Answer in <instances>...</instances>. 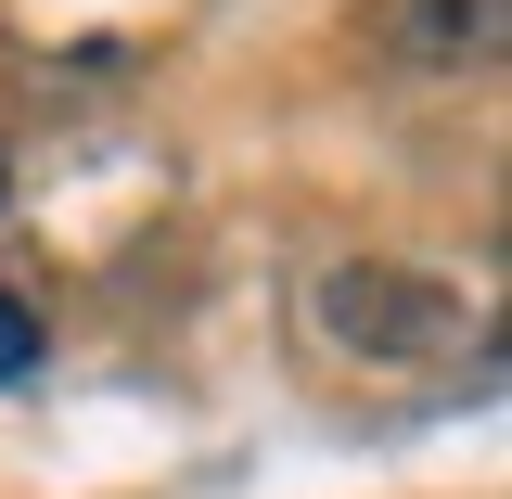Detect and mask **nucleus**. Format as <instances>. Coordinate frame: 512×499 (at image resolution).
<instances>
[{"mask_svg": "<svg viewBox=\"0 0 512 499\" xmlns=\"http://www.w3.org/2000/svg\"><path fill=\"white\" fill-rule=\"evenodd\" d=\"M308 320H320V346L359 359V372H448L487 333L474 295L448 269H410V256H333L308 282Z\"/></svg>", "mask_w": 512, "mask_h": 499, "instance_id": "1", "label": "nucleus"}, {"mask_svg": "<svg viewBox=\"0 0 512 499\" xmlns=\"http://www.w3.org/2000/svg\"><path fill=\"white\" fill-rule=\"evenodd\" d=\"M359 26H372V52L410 64V77H487L500 39H512L500 0H372Z\"/></svg>", "mask_w": 512, "mask_h": 499, "instance_id": "2", "label": "nucleus"}, {"mask_svg": "<svg viewBox=\"0 0 512 499\" xmlns=\"http://www.w3.org/2000/svg\"><path fill=\"white\" fill-rule=\"evenodd\" d=\"M39 346H52V333H39V320H26V295L0 282V384H26V372H39Z\"/></svg>", "mask_w": 512, "mask_h": 499, "instance_id": "3", "label": "nucleus"}, {"mask_svg": "<svg viewBox=\"0 0 512 499\" xmlns=\"http://www.w3.org/2000/svg\"><path fill=\"white\" fill-rule=\"evenodd\" d=\"M0 192H13V167H0Z\"/></svg>", "mask_w": 512, "mask_h": 499, "instance_id": "4", "label": "nucleus"}]
</instances>
